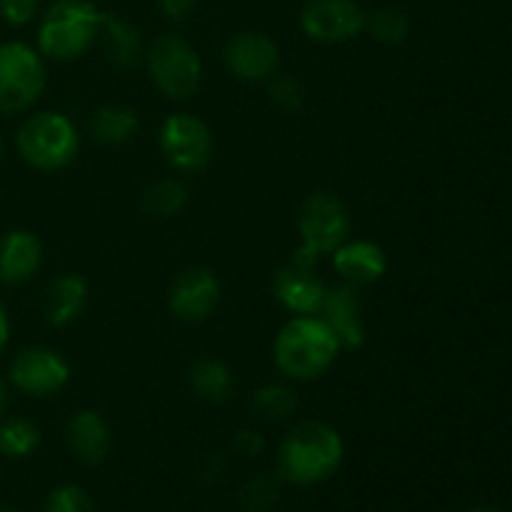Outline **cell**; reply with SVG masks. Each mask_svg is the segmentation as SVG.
<instances>
[{
    "label": "cell",
    "instance_id": "ba28073f",
    "mask_svg": "<svg viewBox=\"0 0 512 512\" xmlns=\"http://www.w3.org/2000/svg\"><path fill=\"white\" fill-rule=\"evenodd\" d=\"M160 150L173 168L198 173L213 158V135L195 115H170L160 130Z\"/></svg>",
    "mask_w": 512,
    "mask_h": 512
},
{
    "label": "cell",
    "instance_id": "9c48e42d",
    "mask_svg": "<svg viewBox=\"0 0 512 512\" xmlns=\"http://www.w3.org/2000/svg\"><path fill=\"white\" fill-rule=\"evenodd\" d=\"M300 28L315 43H345L363 33L365 13L355 0H308L300 10Z\"/></svg>",
    "mask_w": 512,
    "mask_h": 512
},
{
    "label": "cell",
    "instance_id": "83f0119b",
    "mask_svg": "<svg viewBox=\"0 0 512 512\" xmlns=\"http://www.w3.org/2000/svg\"><path fill=\"white\" fill-rule=\"evenodd\" d=\"M270 98H273V103L278 105L280 110L293 113V110H298L305 100L303 85L295 78H290V75H278V78L270 80Z\"/></svg>",
    "mask_w": 512,
    "mask_h": 512
},
{
    "label": "cell",
    "instance_id": "7c38bea8",
    "mask_svg": "<svg viewBox=\"0 0 512 512\" xmlns=\"http://www.w3.org/2000/svg\"><path fill=\"white\" fill-rule=\"evenodd\" d=\"M220 303V283L208 268H188L173 280L168 290L170 313L185 323L210 318Z\"/></svg>",
    "mask_w": 512,
    "mask_h": 512
},
{
    "label": "cell",
    "instance_id": "d590c367",
    "mask_svg": "<svg viewBox=\"0 0 512 512\" xmlns=\"http://www.w3.org/2000/svg\"><path fill=\"white\" fill-rule=\"evenodd\" d=\"M0 155H3V140H0Z\"/></svg>",
    "mask_w": 512,
    "mask_h": 512
},
{
    "label": "cell",
    "instance_id": "4fadbf2b",
    "mask_svg": "<svg viewBox=\"0 0 512 512\" xmlns=\"http://www.w3.org/2000/svg\"><path fill=\"white\" fill-rule=\"evenodd\" d=\"M325 325L335 333L340 348L355 350L365 343V325H363V300H360L358 285H335L328 288L323 300Z\"/></svg>",
    "mask_w": 512,
    "mask_h": 512
},
{
    "label": "cell",
    "instance_id": "d6986e66",
    "mask_svg": "<svg viewBox=\"0 0 512 512\" xmlns=\"http://www.w3.org/2000/svg\"><path fill=\"white\" fill-rule=\"evenodd\" d=\"M100 35H103V48L110 63L118 68H130L138 63L143 43H140V33L135 30V25L123 18H115V15H103Z\"/></svg>",
    "mask_w": 512,
    "mask_h": 512
},
{
    "label": "cell",
    "instance_id": "30bf717a",
    "mask_svg": "<svg viewBox=\"0 0 512 512\" xmlns=\"http://www.w3.org/2000/svg\"><path fill=\"white\" fill-rule=\"evenodd\" d=\"M10 380L23 393L45 398L68 385L70 365L55 350L28 348L15 355L10 365Z\"/></svg>",
    "mask_w": 512,
    "mask_h": 512
},
{
    "label": "cell",
    "instance_id": "3957f363",
    "mask_svg": "<svg viewBox=\"0 0 512 512\" xmlns=\"http://www.w3.org/2000/svg\"><path fill=\"white\" fill-rule=\"evenodd\" d=\"M103 15L90 0H58L40 20V50L53 60L80 58L100 35Z\"/></svg>",
    "mask_w": 512,
    "mask_h": 512
},
{
    "label": "cell",
    "instance_id": "44dd1931",
    "mask_svg": "<svg viewBox=\"0 0 512 512\" xmlns=\"http://www.w3.org/2000/svg\"><path fill=\"white\" fill-rule=\"evenodd\" d=\"M138 130V115L135 110L123 105H105L90 118V133L98 143L120 145L130 140Z\"/></svg>",
    "mask_w": 512,
    "mask_h": 512
},
{
    "label": "cell",
    "instance_id": "d4e9b609",
    "mask_svg": "<svg viewBox=\"0 0 512 512\" xmlns=\"http://www.w3.org/2000/svg\"><path fill=\"white\" fill-rule=\"evenodd\" d=\"M380 43H403L410 33L408 15L400 8H378L373 13H365V28Z\"/></svg>",
    "mask_w": 512,
    "mask_h": 512
},
{
    "label": "cell",
    "instance_id": "f1b7e54d",
    "mask_svg": "<svg viewBox=\"0 0 512 512\" xmlns=\"http://www.w3.org/2000/svg\"><path fill=\"white\" fill-rule=\"evenodd\" d=\"M40 0H0V18L10 25H25L38 13Z\"/></svg>",
    "mask_w": 512,
    "mask_h": 512
},
{
    "label": "cell",
    "instance_id": "8fae6325",
    "mask_svg": "<svg viewBox=\"0 0 512 512\" xmlns=\"http://www.w3.org/2000/svg\"><path fill=\"white\" fill-rule=\"evenodd\" d=\"M223 58L235 78L255 83V80L273 78L280 63V50L270 35L260 30H245L228 40Z\"/></svg>",
    "mask_w": 512,
    "mask_h": 512
},
{
    "label": "cell",
    "instance_id": "484cf974",
    "mask_svg": "<svg viewBox=\"0 0 512 512\" xmlns=\"http://www.w3.org/2000/svg\"><path fill=\"white\" fill-rule=\"evenodd\" d=\"M278 480L268 478V475H258V478L248 480L240 490V505L245 512H270L273 505L278 503Z\"/></svg>",
    "mask_w": 512,
    "mask_h": 512
},
{
    "label": "cell",
    "instance_id": "1f68e13d",
    "mask_svg": "<svg viewBox=\"0 0 512 512\" xmlns=\"http://www.w3.org/2000/svg\"><path fill=\"white\" fill-rule=\"evenodd\" d=\"M8 333H10V328H8V315H5L3 305H0V350H3L5 343H8Z\"/></svg>",
    "mask_w": 512,
    "mask_h": 512
},
{
    "label": "cell",
    "instance_id": "5bb4252c",
    "mask_svg": "<svg viewBox=\"0 0 512 512\" xmlns=\"http://www.w3.org/2000/svg\"><path fill=\"white\" fill-rule=\"evenodd\" d=\"M273 293L290 313L295 315H318L328 288L313 275V270L285 265L273 278Z\"/></svg>",
    "mask_w": 512,
    "mask_h": 512
},
{
    "label": "cell",
    "instance_id": "cb8c5ba5",
    "mask_svg": "<svg viewBox=\"0 0 512 512\" xmlns=\"http://www.w3.org/2000/svg\"><path fill=\"white\" fill-rule=\"evenodd\" d=\"M40 443V433L30 420L10 418L0 425V455L5 458H25Z\"/></svg>",
    "mask_w": 512,
    "mask_h": 512
},
{
    "label": "cell",
    "instance_id": "52a82bcc",
    "mask_svg": "<svg viewBox=\"0 0 512 512\" xmlns=\"http://www.w3.org/2000/svg\"><path fill=\"white\" fill-rule=\"evenodd\" d=\"M43 88V58L25 43L0 45V113H23Z\"/></svg>",
    "mask_w": 512,
    "mask_h": 512
},
{
    "label": "cell",
    "instance_id": "d6a6232c",
    "mask_svg": "<svg viewBox=\"0 0 512 512\" xmlns=\"http://www.w3.org/2000/svg\"><path fill=\"white\" fill-rule=\"evenodd\" d=\"M5 405H8V388H5V383L0 380V415H3Z\"/></svg>",
    "mask_w": 512,
    "mask_h": 512
},
{
    "label": "cell",
    "instance_id": "e575fe53",
    "mask_svg": "<svg viewBox=\"0 0 512 512\" xmlns=\"http://www.w3.org/2000/svg\"><path fill=\"white\" fill-rule=\"evenodd\" d=\"M0 512H18V510L10 508V505H3V508H0Z\"/></svg>",
    "mask_w": 512,
    "mask_h": 512
},
{
    "label": "cell",
    "instance_id": "8992f818",
    "mask_svg": "<svg viewBox=\"0 0 512 512\" xmlns=\"http://www.w3.org/2000/svg\"><path fill=\"white\" fill-rule=\"evenodd\" d=\"M148 70L155 88L175 100H185L200 88L203 63L193 45L178 35H163L148 50Z\"/></svg>",
    "mask_w": 512,
    "mask_h": 512
},
{
    "label": "cell",
    "instance_id": "6da1fadb",
    "mask_svg": "<svg viewBox=\"0 0 512 512\" xmlns=\"http://www.w3.org/2000/svg\"><path fill=\"white\" fill-rule=\"evenodd\" d=\"M343 438L325 423H300L288 433L278 453L280 478L295 485H315L340 468Z\"/></svg>",
    "mask_w": 512,
    "mask_h": 512
},
{
    "label": "cell",
    "instance_id": "f546056e",
    "mask_svg": "<svg viewBox=\"0 0 512 512\" xmlns=\"http://www.w3.org/2000/svg\"><path fill=\"white\" fill-rule=\"evenodd\" d=\"M158 3H160V10H163L165 18L180 23V20L190 18V13L195 10L198 0H158Z\"/></svg>",
    "mask_w": 512,
    "mask_h": 512
},
{
    "label": "cell",
    "instance_id": "7a4b0ae2",
    "mask_svg": "<svg viewBox=\"0 0 512 512\" xmlns=\"http://www.w3.org/2000/svg\"><path fill=\"white\" fill-rule=\"evenodd\" d=\"M340 343L323 318L295 315L278 333L273 345L275 365L293 380H313L335 363Z\"/></svg>",
    "mask_w": 512,
    "mask_h": 512
},
{
    "label": "cell",
    "instance_id": "2e32d148",
    "mask_svg": "<svg viewBox=\"0 0 512 512\" xmlns=\"http://www.w3.org/2000/svg\"><path fill=\"white\" fill-rule=\"evenodd\" d=\"M110 443V425L95 410H80L68 423V445L78 460L85 465H98L108 458Z\"/></svg>",
    "mask_w": 512,
    "mask_h": 512
},
{
    "label": "cell",
    "instance_id": "5b68a950",
    "mask_svg": "<svg viewBox=\"0 0 512 512\" xmlns=\"http://www.w3.org/2000/svg\"><path fill=\"white\" fill-rule=\"evenodd\" d=\"M75 125L60 113H38L18 130V150L25 163L38 170H60L78 155Z\"/></svg>",
    "mask_w": 512,
    "mask_h": 512
},
{
    "label": "cell",
    "instance_id": "ffe728a7",
    "mask_svg": "<svg viewBox=\"0 0 512 512\" xmlns=\"http://www.w3.org/2000/svg\"><path fill=\"white\" fill-rule=\"evenodd\" d=\"M190 388L208 403H225L233 395V373L225 363L213 358H200L188 373Z\"/></svg>",
    "mask_w": 512,
    "mask_h": 512
},
{
    "label": "cell",
    "instance_id": "9a60e30c",
    "mask_svg": "<svg viewBox=\"0 0 512 512\" xmlns=\"http://www.w3.org/2000/svg\"><path fill=\"white\" fill-rule=\"evenodd\" d=\"M335 270L350 285H370L380 280L388 270V258L383 248L370 240H345L333 255Z\"/></svg>",
    "mask_w": 512,
    "mask_h": 512
},
{
    "label": "cell",
    "instance_id": "277c9868",
    "mask_svg": "<svg viewBox=\"0 0 512 512\" xmlns=\"http://www.w3.org/2000/svg\"><path fill=\"white\" fill-rule=\"evenodd\" d=\"M298 228L303 235V245L295 250L293 265L313 270L320 255L335 253L348 240L353 223L338 195L315 193L300 208Z\"/></svg>",
    "mask_w": 512,
    "mask_h": 512
},
{
    "label": "cell",
    "instance_id": "603a6c76",
    "mask_svg": "<svg viewBox=\"0 0 512 512\" xmlns=\"http://www.w3.org/2000/svg\"><path fill=\"white\" fill-rule=\"evenodd\" d=\"M250 408H253L255 418L265 420V423H275V420H285L295 413L298 398L285 385H263L253 393Z\"/></svg>",
    "mask_w": 512,
    "mask_h": 512
},
{
    "label": "cell",
    "instance_id": "4316f807",
    "mask_svg": "<svg viewBox=\"0 0 512 512\" xmlns=\"http://www.w3.org/2000/svg\"><path fill=\"white\" fill-rule=\"evenodd\" d=\"M45 512H95V503L78 485H60L48 495Z\"/></svg>",
    "mask_w": 512,
    "mask_h": 512
},
{
    "label": "cell",
    "instance_id": "7402d4cb",
    "mask_svg": "<svg viewBox=\"0 0 512 512\" xmlns=\"http://www.w3.org/2000/svg\"><path fill=\"white\" fill-rule=\"evenodd\" d=\"M188 205V188L180 180L165 178L148 185L140 195V208L150 218H170Z\"/></svg>",
    "mask_w": 512,
    "mask_h": 512
},
{
    "label": "cell",
    "instance_id": "e0dca14e",
    "mask_svg": "<svg viewBox=\"0 0 512 512\" xmlns=\"http://www.w3.org/2000/svg\"><path fill=\"white\" fill-rule=\"evenodd\" d=\"M43 260L40 240L28 230H13L0 238V280L8 285L25 283Z\"/></svg>",
    "mask_w": 512,
    "mask_h": 512
},
{
    "label": "cell",
    "instance_id": "4dcf8cb0",
    "mask_svg": "<svg viewBox=\"0 0 512 512\" xmlns=\"http://www.w3.org/2000/svg\"><path fill=\"white\" fill-rule=\"evenodd\" d=\"M263 445V438H260L258 433H253V430H243V433L235 438V448H238V453H243L245 458H253V455L263 453Z\"/></svg>",
    "mask_w": 512,
    "mask_h": 512
},
{
    "label": "cell",
    "instance_id": "836d02e7",
    "mask_svg": "<svg viewBox=\"0 0 512 512\" xmlns=\"http://www.w3.org/2000/svg\"><path fill=\"white\" fill-rule=\"evenodd\" d=\"M470 512H500V510H493V508H475V510H470Z\"/></svg>",
    "mask_w": 512,
    "mask_h": 512
},
{
    "label": "cell",
    "instance_id": "ac0fdd59",
    "mask_svg": "<svg viewBox=\"0 0 512 512\" xmlns=\"http://www.w3.org/2000/svg\"><path fill=\"white\" fill-rule=\"evenodd\" d=\"M88 305V283L80 275H60L45 290V318L55 328L70 325Z\"/></svg>",
    "mask_w": 512,
    "mask_h": 512
}]
</instances>
